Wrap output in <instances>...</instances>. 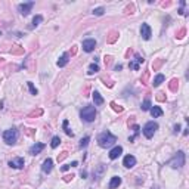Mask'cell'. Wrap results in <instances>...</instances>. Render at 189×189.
Returning a JSON list of instances; mask_svg holds the SVG:
<instances>
[{"mask_svg":"<svg viewBox=\"0 0 189 189\" xmlns=\"http://www.w3.org/2000/svg\"><path fill=\"white\" fill-rule=\"evenodd\" d=\"M28 87H30V92H31L33 95H37V89L34 87V84H33L31 81H28Z\"/></svg>","mask_w":189,"mask_h":189,"instance_id":"83f0119b","label":"cell"},{"mask_svg":"<svg viewBox=\"0 0 189 189\" xmlns=\"http://www.w3.org/2000/svg\"><path fill=\"white\" fill-rule=\"evenodd\" d=\"M64 129H65V132H67V135H68V136H73V132L68 129V120H65V121H64Z\"/></svg>","mask_w":189,"mask_h":189,"instance_id":"4316f807","label":"cell"},{"mask_svg":"<svg viewBox=\"0 0 189 189\" xmlns=\"http://www.w3.org/2000/svg\"><path fill=\"white\" fill-rule=\"evenodd\" d=\"M59 143H61V138H59V136H55V138L52 139L50 146H52V148H58V146H59Z\"/></svg>","mask_w":189,"mask_h":189,"instance_id":"44dd1931","label":"cell"},{"mask_svg":"<svg viewBox=\"0 0 189 189\" xmlns=\"http://www.w3.org/2000/svg\"><path fill=\"white\" fill-rule=\"evenodd\" d=\"M142 62H143V58H142V56H139V55H136V59H135L133 62H130V64H129V67L138 71V70H139V64H142Z\"/></svg>","mask_w":189,"mask_h":189,"instance_id":"5bb4252c","label":"cell"},{"mask_svg":"<svg viewBox=\"0 0 189 189\" xmlns=\"http://www.w3.org/2000/svg\"><path fill=\"white\" fill-rule=\"evenodd\" d=\"M121 154H123V148H121V146H115V148L111 149V152H110V158H111V160H117Z\"/></svg>","mask_w":189,"mask_h":189,"instance_id":"4fadbf2b","label":"cell"},{"mask_svg":"<svg viewBox=\"0 0 189 189\" xmlns=\"http://www.w3.org/2000/svg\"><path fill=\"white\" fill-rule=\"evenodd\" d=\"M89 140H90V138H89V136H86L84 139H81V140H80V148H86V146H87V143H89Z\"/></svg>","mask_w":189,"mask_h":189,"instance_id":"484cf974","label":"cell"},{"mask_svg":"<svg viewBox=\"0 0 189 189\" xmlns=\"http://www.w3.org/2000/svg\"><path fill=\"white\" fill-rule=\"evenodd\" d=\"M68 168H70V165H64V167H62V171H67Z\"/></svg>","mask_w":189,"mask_h":189,"instance_id":"1f68e13d","label":"cell"},{"mask_svg":"<svg viewBox=\"0 0 189 189\" xmlns=\"http://www.w3.org/2000/svg\"><path fill=\"white\" fill-rule=\"evenodd\" d=\"M151 101H149V99H146V101H145V102H143V104H142V110H143V111H149V110H151Z\"/></svg>","mask_w":189,"mask_h":189,"instance_id":"cb8c5ba5","label":"cell"},{"mask_svg":"<svg viewBox=\"0 0 189 189\" xmlns=\"http://www.w3.org/2000/svg\"><path fill=\"white\" fill-rule=\"evenodd\" d=\"M52 168H53V161H52V158H47V160L43 163L41 170H43V173H50Z\"/></svg>","mask_w":189,"mask_h":189,"instance_id":"8fae6325","label":"cell"},{"mask_svg":"<svg viewBox=\"0 0 189 189\" xmlns=\"http://www.w3.org/2000/svg\"><path fill=\"white\" fill-rule=\"evenodd\" d=\"M104 12H105V9H104V7H96V9H93V15H96V16L104 15Z\"/></svg>","mask_w":189,"mask_h":189,"instance_id":"d4e9b609","label":"cell"},{"mask_svg":"<svg viewBox=\"0 0 189 189\" xmlns=\"http://www.w3.org/2000/svg\"><path fill=\"white\" fill-rule=\"evenodd\" d=\"M113 107H114V110H115V111H118V113H121V111H123V108H120V107H117L115 104H113Z\"/></svg>","mask_w":189,"mask_h":189,"instance_id":"f1b7e54d","label":"cell"},{"mask_svg":"<svg viewBox=\"0 0 189 189\" xmlns=\"http://www.w3.org/2000/svg\"><path fill=\"white\" fill-rule=\"evenodd\" d=\"M34 6V1H28V3H21L19 6H18V10H19V13L21 15H24V16H27L30 12H31V7Z\"/></svg>","mask_w":189,"mask_h":189,"instance_id":"8992f818","label":"cell"},{"mask_svg":"<svg viewBox=\"0 0 189 189\" xmlns=\"http://www.w3.org/2000/svg\"><path fill=\"white\" fill-rule=\"evenodd\" d=\"M170 164H171L173 168H182L185 165V154L182 151H179L174 155V158L170 161Z\"/></svg>","mask_w":189,"mask_h":189,"instance_id":"5b68a950","label":"cell"},{"mask_svg":"<svg viewBox=\"0 0 189 189\" xmlns=\"http://www.w3.org/2000/svg\"><path fill=\"white\" fill-rule=\"evenodd\" d=\"M115 142H117V138L114 136L113 133H110V132H104L98 138V143L102 148H110V146H113Z\"/></svg>","mask_w":189,"mask_h":189,"instance_id":"6da1fadb","label":"cell"},{"mask_svg":"<svg viewBox=\"0 0 189 189\" xmlns=\"http://www.w3.org/2000/svg\"><path fill=\"white\" fill-rule=\"evenodd\" d=\"M9 165L13 167V168H22V167H24V158H21V157L13 158V160L9 163Z\"/></svg>","mask_w":189,"mask_h":189,"instance_id":"30bf717a","label":"cell"},{"mask_svg":"<svg viewBox=\"0 0 189 189\" xmlns=\"http://www.w3.org/2000/svg\"><path fill=\"white\" fill-rule=\"evenodd\" d=\"M123 165L127 167V168H132L133 165H136V158L133 155H126L124 157V161H123Z\"/></svg>","mask_w":189,"mask_h":189,"instance_id":"9c48e42d","label":"cell"},{"mask_svg":"<svg viewBox=\"0 0 189 189\" xmlns=\"http://www.w3.org/2000/svg\"><path fill=\"white\" fill-rule=\"evenodd\" d=\"M93 102H95V105H102L104 104V98L101 96L99 92H93Z\"/></svg>","mask_w":189,"mask_h":189,"instance_id":"2e32d148","label":"cell"},{"mask_svg":"<svg viewBox=\"0 0 189 189\" xmlns=\"http://www.w3.org/2000/svg\"><path fill=\"white\" fill-rule=\"evenodd\" d=\"M81 46H83V50H84V52H93L95 47H96V41H95L93 38H87V40L83 41Z\"/></svg>","mask_w":189,"mask_h":189,"instance_id":"52a82bcc","label":"cell"},{"mask_svg":"<svg viewBox=\"0 0 189 189\" xmlns=\"http://www.w3.org/2000/svg\"><path fill=\"white\" fill-rule=\"evenodd\" d=\"M120 185H121V177H118V176H114L113 179H111V182H110V189L118 188Z\"/></svg>","mask_w":189,"mask_h":189,"instance_id":"9a60e30c","label":"cell"},{"mask_svg":"<svg viewBox=\"0 0 189 189\" xmlns=\"http://www.w3.org/2000/svg\"><path fill=\"white\" fill-rule=\"evenodd\" d=\"M157 130H158V124H157L155 121H148V123L143 126V129H142V132H143L145 138H148V139H151Z\"/></svg>","mask_w":189,"mask_h":189,"instance_id":"277c9868","label":"cell"},{"mask_svg":"<svg viewBox=\"0 0 189 189\" xmlns=\"http://www.w3.org/2000/svg\"><path fill=\"white\" fill-rule=\"evenodd\" d=\"M81 118L86 121V123H92V121H95V118H96V110H95V107H86V108H83L81 110Z\"/></svg>","mask_w":189,"mask_h":189,"instance_id":"7a4b0ae2","label":"cell"},{"mask_svg":"<svg viewBox=\"0 0 189 189\" xmlns=\"http://www.w3.org/2000/svg\"><path fill=\"white\" fill-rule=\"evenodd\" d=\"M179 130H180V126H179V124H176V126H174V133H177Z\"/></svg>","mask_w":189,"mask_h":189,"instance_id":"f546056e","label":"cell"},{"mask_svg":"<svg viewBox=\"0 0 189 189\" xmlns=\"http://www.w3.org/2000/svg\"><path fill=\"white\" fill-rule=\"evenodd\" d=\"M104 171H105V165H104V164H99V165H98V170L95 171V177H96V179H101V176L104 174Z\"/></svg>","mask_w":189,"mask_h":189,"instance_id":"d6986e66","label":"cell"},{"mask_svg":"<svg viewBox=\"0 0 189 189\" xmlns=\"http://www.w3.org/2000/svg\"><path fill=\"white\" fill-rule=\"evenodd\" d=\"M180 4H182V6H185V1H182ZM179 13H180V15H185V13H183V9H180V10H179Z\"/></svg>","mask_w":189,"mask_h":189,"instance_id":"4dcf8cb0","label":"cell"},{"mask_svg":"<svg viewBox=\"0 0 189 189\" xmlns=\"http://www.w3.org/2000/svg\"><path fill=\"white\" fill-rule=\"evenodd\" d=\"M140 36L143 40H149L152 36V31H151V27L148 25V24H142V27H140Z\"/></svg>","mask_w":189,"mask_h":189,"instance_id":"ba28073f","label":"cell"},{"mask_svg":"<svg viewBox=\"0 0 189 189\" xmlns=\"http://www.w3.org/2000/svg\"><path fill=\"white\" fill-rule=\"evenodd\" d=\"M86 176H87V173H86V171H81V177L86 179Z\"/></svg>","mask_w":189,"mask_h":189,"instance_id":"d6a6232c","label":"cell"},{"mask_svg":"<svg viewBox=\"0 0 189 189\" xmlns=\"http://www.w3.org/2000/svg\"><path fill=\"white\" fill-rule=\"evenodd\" d=\"M151 115L154 117V118H157V117H161L163 115V110L160 108V107H151Z\"/></svg>","mask_w":189,"mask_h":189,"instance_id":"e0dca14e","label":"cell"},{"mask_svg":"<svg viewBox=\"0 0 189 189\" xmlns=\"http://www.w3.org/2000/svg\"><path fill=\"white\" fill-rule=\"evenodd\" d=\"M164 80H165V77L163 76V74H158V76L154 78V83H152V84H154V86L157 87V86H160V84H161V83H163Z\"/></svg>","mask_w":189,"mask_h":189,"instance_id":"ffe728a7","label":"cell"},{"mask_svg":"<svg viewBox=\"0 0 189 189\" xmlns=\"http://www.w3.org/2000/svg\"><path fill=\"white\" fill-rule=\"evenodd\" d=\"M99 71V65L98 64H92L90 67H89V74H95V73H98Z\"/></svg>","mask_w":189,"mask_h":189,"instance_id":"603a6c76","label":"cell"},{"mask_svg":"<svg viewBox=\"0 0 189 189\" xmlns=\"http://www.w3.org/2000/svg\"><path fill=\"white\" fill-rule=\"evenodd\" d=\"M43 149H44V143H34V145L30 148V154H31V155H38Z\"/></svg>","mask_w":189,"mask_h":189,"instance_id":"7c38bea8","label":"cell"},{"mask_svg":"<svg viewBox=\"0 0 189 189\" xmlns=\"http://www.w3.org/2000/svg\"><path fill=\"white\" fill-rule=\"evenodd\" d=\"M41 21H43V16H41V15H36V16H34V19H33V25H31V27H33V28H34V27H37Z\"/></svg>","mask_w":189,"mask_h":189,"instance_id":"7402d4cb","label":"cell"},{"mask_svg":"<svg viewBox=\"0 0 189 189\" xmlns=\"http://www.w3.org/2000/svg\"><path fill=\"white\" fill-rule=\"evenodd\" d=\"M18 139V132L15 129H9V130H4L3 133V140L7 143V145H13Z\"/></svg>","mask_w":189,"mask_h":189,"instance_id":"3957f363","label":"cell"},{"mask_svg":"<svg viewBox=\"0 0 189 189\" xmlns=\"http://www.w3.org/2000/svg\"><path fill=\"white\" fill-rule=\"evenodd\" d=\"M67 64H68V53H64V55L59 58V61H58V67L62 68V67H65Z\"/></svg>","mask_w":189,"mask_h":189,"instance_id":"ac0fdd59","label":"cell"}]
</instances>
